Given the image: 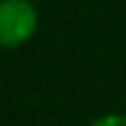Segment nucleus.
Here are the masks:
<instances>
[{"label":"nucleus","mask_w":126,"mask_h":126,"mask_svg":"<svg viewBox=\"0 0 126 126\" xmlns=\"http://www.w3.org/2000/svg\"><path fill=\"white\" fill-rule=\"evenodd\" d=\"M88 126H126V113H103L93 118Z\"/></svg>","instance_id":"obj_2"},{"label":"nucleus","mask_w":126,"mask_h":126,"mask_svg":"<svg viewBox=\"0 0 126 126\" xmlns=\"http://www.w3.org/2000/svg\"><path fill=\"white\" fill-rule=\"evenodd\" d=\"M39 31V8L33 0H0V49L26 47Z\"/></svg>","instance_id":"obj_1"}]
</instances>
